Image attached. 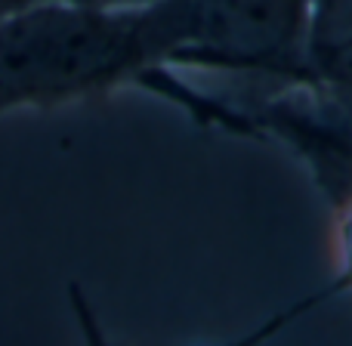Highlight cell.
<instances>
[{"label":"cell","instance_id":"5","mask_svg":"<svg viewBox=\"0 0 352 346\" xmlns=\"http://www.w3.org/2000/svg\"><path fill=\"white\" fill-rule=\"evenodd\" d=\"M84 3H109V0H84Z\"/></svg>","mask_w":352,"mask_h":346},{"label":"cell","instance_id":"1","mask_svg":"<svg viewBox=\"0 0 352 346\" xmlns=\"http://www.w3.org/2000/svg\"><path fill=\"white\" fill-rule=\"evenodd\" d=\"M155 72L133 3L34 0L0 19V118L146 90Z\"/></svg>","mask_w":352,"mask_h":346},{"label":"cell","instance_id":"3","mask_svg":"<svg viewBox=\"0 0 352 346\" xmlns=\"http://www.w3.org/2000/svg\"><path fill=\"white\" fill-rule=\"evenodd\" d=\"M337 248H340V285L352 288V198L346 201V204H340Z\"/></svg>","mask_w":352,"mask_h":346},{"label":"cell","instance_id":"2","mask_svg":"<svg viewBox=\"0 0 352 346\" xmlns=\"http://www.w3.org/2000/svg\"><path fill=\"white\" fill-rule=\"evenodd\" d=\"M127 3V0H115ZM155 68L309 80V0H130Z\"/></svg>","mask_w":352,"mask_h":346},{"label":"cell","instance_id":"4","mask_svg":"<svg viewBox=\"0 0 352 346\" xmlns=\"http://www.w3.org/2000/svg\"><path fill=\"white\" fill-rule=\"evenodd\" d=\"M28 3H34V0H0V19L16 12V10H22V6H28Z\"/></svg>","mask_w":352,"mask_h":346}]
</instances>
